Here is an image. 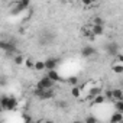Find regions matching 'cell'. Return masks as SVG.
<instances>
[{
    "mask_svg": "<svg viewBox=\"0 0 123 123\" xmlns=\"http://www.w3.org/2000/svg\"><path fill=\"white\" fill-rule=\"evenodd\" d=\"M33 94L36 97H39L41 100H49V98H52L55 96V93H54L52 88H35Z\"/></svg>",
    "mask_w": 123,
    "mask_h": 123,
    "instance_id": "2",
    "label": "cell"
},
{
    "mask_svg": "<svg viewBox=\"0 0 123 123\" xmlns=\"http://www.w3.org/2000/svg\"><path fill=\"white\" fill-rule=\"evenodd\" d=\"M5 110H3V107H2V104H0V113H3Z\"/></svg>",
    "mask_w": 123,
    "mask_h": 123,
    "instance_id": "25",
    "label": "cell"
},
{
    "mask_svg": "<svg viewBox=\"0 0 123 123\" xmlns=\"http://www.w3.org/2000/svg\"><path fill=\"white\" fill-rule=\"evenodd\" d=\"M0 104H2L5 111H12L19 107V100L13 96H2L0 97Z\"/></svg>",
    "mask_w": 123,
    "mask_h": 123,
    "instance_id": "1",
    "label": "cell"
},
{
    "mask_svg": "<svg viewBox=\"0 0 123 123\" xmlns=\"http://www.w3.org/2000/svg\"><path fill=\"white\" fill-rule=\"evenodd\" d=\"M96 54V49L91 46V45H86L83 49H81V55L84 56V58H88V56H93Z\"/></svg>",
    "mask_w": 123,
    "mask_h": 123,
    "instance_id": "8",
    "label": "cell"
},
{
    "mask_svg": "<svg viewBox=\"0 0 123 123\" xmlns=\"http://www.w3.org/2000/svg\"><path fill=\"white\" fill-rule=\"evenodd\" d=\"M0 49L7 55H15V52H16L15 43L10 41H6V39H0Z\"/></svg>",
    "mask_w": 123,
    "mask_h": 123,
    "instance_id": "3",
    "label": "cell"
},
{
    "mask_svg": "<svg viewBox=\"0 0 123 123\" xmlns=\"http://www.w3.org/2000/svg\"><path fill=\"white\" fill-rule=\"evenodd\" d=\"M90 31L94 36H101L104 35V25H91Z\"/></svg>",
    "mask_w": 123,
    "mask_h": 123,
    "instance_id": "7",
    "label": "cell"
},
{
    "mask_svg": "<svg viewBox=\"0 0 123 123\" xmlns=\"http://www.w3.org/2000/svg\"><path fill=\"white\" fill-rule=\"evenodd\" d=\"M110 122H111V123H120V122H123V113L114 111V113L111 114V117H110Z\"/></svg>",
    "mask_w": 123,
    "mask_h": 123,
    "instance_id": "14",
    "label": "cell"
},
{
    "mask_svg": "<svg viewBox=\"0 0 123 123\" xmlns=\"http://www.w3.org/2000/svg\"><path fill=\"white\" fill-rule=\"evenodd\" d=\"M58 62H59L58 58H48L45 61V70H54V68H56Z\"/></svg>",
    "mask_w": 123,
    "mask_h": 123,
    "instance_id": "10",
    "label": "cell"
},
{
    "mask_svg": "<svg viewBox=\"0 0 123 123\" xmlns=\"http://www.w3.org/2000/svg\"><path fill=\"white\" fill-rule=\"evenodd\" d=\"M103 93V87H101V84H94L93 83V86L88 88V91H87V98H93L94 96H97V94H101Z\"/></svg>",
    "mask_w": 123,
    "mask_h": 123,
    "instance_id": "5",
    "label": "cell"
},
{
    "mask_svg": "<svg viewBox=\"0 0 123 123\" xmlns=\"http://www.w3.org/2000/svg\"><path fill=\"white\" fill-rule=\"evenodd\" d=\"M96 2H97V0H81V3H83L86 7H90V6H93Z\"/></svg>",
    "mask_w": 123,
    "mask_h": 123,
    "instance_id": "22",
    "label": "cell"
},
{
    "mask_svg": "<svg viewBox=\"0 0 123 123\" xmlns=\"http://www.w3.org/2000/svg\"><path fill=\"white\" fill-rule=\"evenodd\" d=\"M67 83H68L71 87H73V86H77V84H78V78H77V77H70V78L67 80Z\"/></svg>",
    "mask_w": 123,
    "mask_h": 123,
    "instance_id": "21",
    "label": "cell"
},
{
    "mask_svg": "<svg viewBox=\"0 0 123 123\" xmlns=\"http://www.w3.org/2000/svg\"><path fill=\"white\" fill-rule=\"evenodd\" d=\"M114 109H116V111L123 113V98L122 100H114Z\"/></svg>",
    "mask_w": 123,
    "mask_h": 123,
    "instance_id": "19",
    "label": "cell"
},
{
    "mask_svg": "<svg viewBox=\"0 0 123 123\" xmlns=\"http://www.w3.org/2000/svg\"><path fill=\"white\" fill-rule=\"evenodd\" d=\"M104 103H106V97H104L103 93L93 97V104H94V106H100V104H104Z\"/></svg>",
    "mask_w": 123,
    "mask_h": 123,
    "instance_id": "12",
    "label": "cell"
},
{
    "mask_svg": "<svg viewBox=\"0 0 123 123\" xmlns=\"http://www.w3.org/2000/svg\"><path fill=\"white\" fill-rule=\"evenodd\" d=\"M6 84H7V80L3 75H0V86H6Z\"/></svg>",
    "mask_w": 123,
    "mask_h": 123,
    "instance_id": "24",
    "label": "cell"
},
{
    "mask_svg": "<svg viewBox=\"0 0 123 123\" xmlns=\"http://www.w3.org/2000/svg\"><path fill=\"white\" fill-rule=\"evenodd\" d=\"M54 83H58V81H61V77H59V74H58V71L54 68V70H48V74H46Z\"/></svg>",
    "mask_w": 123,
    "mask_h": 123,
    "instance_id": "11",
    "label": "cell"
},
{
    "mask_svg": "<svg viewBox=\"0 0 123 123\" xmlns=\"http://www.w3.org/2000/svg\"><path fill=\"white\" fill-rule=\"evenodd\" d=\"M111 71L114 74H117V75L123 74V61L122 59L116 58L114 61H111Z\"/></svg>",
    "mask_w": 123,
    "mask_h": 123,
    "instance_id": "6",
    "label": "cell"
},
{
    "mask_svg": "<svg viewBox=\"0 0 123 123\" xmlns=\"http://www.w3.org/2000/svg\"><path fill=\"white\" fill-rule=\"evenodd\" d=\"M13 62H15V65H23V62H25V56L22 55V54H15L13 55Z\"/></svg>",
    "mask_w": 123,
    "mask_h": 123,
    "instance_id": "15",
    "label": "cell"
},
{
    "mask_svg": "<svg viewBox=\"0 0 123 123\" xmlns=\"http://www.w3.org/2000/svg\"><path fill=\"white\" fill-rule=\"evenodd\" d=\"M23 67H25V68H28V70H33V68H35V61H33L32 58H25Z\"/></svg>",
    "mask_w": 123,
    "mask_h": 123,
    "instance_id": "17",
    "label": "cell"
},
{
    "mask_svg": "<svg viewBox=\"0 0 123 123\" xmlns=\"http://www.w3.org/2000/svg\"><path fill=\"white\" fill-rule=\"evenodd\" d=\"M91 25H104V19L100 16H94L91 19Z\"/></svg>",
    "mask_w": 123,
    "mask_h": 123,
    "instance_id": "20",
    "label": "cell"
},
{
    "mask_svg": "<svg viewBox=\"0 0 123 123\" xmlns=\"http://www.w3.org/2000/svg\"><path fill=\"white\" fill-rule=\"evenodd\" d=\"M54 81L48 77V75H45V77H42L39 81H38V84H36V88H52L54 87Z\"/></svg>",
    "mask_w": 123,
    "mask_h": 123,
    "instance_id": "4",
    "label": "cell"
},
{
    "mask_svg": "<svg viewBox=\"0 0 123 123\" xmlns=\"http://www.w3.org/2000/svg\"><path fill=\"white\" fill-rule=\"evenodd\" d=\"M81 32H83V35L87 38V39H90V41H93L96 36L91 33V31H90V26H83V29H81Z\"/></svg>",
    "mask_w": 123,
    "mask_h": 123,
    "instance_id": "16",
    "label": "cell"
},
{
    "mask_svg": "<svg viewBox=\"0 0 123 123\" xmlns=\"http://www.w3.org/2000/svg\"><path fill=\"white\" fill-rule=\"evenodd\" d=\"M35 71H43L45 70V61H35Z\"/></svg>",
    "mask_w": 123,
    "mask_h": 123,
    "instance_id": "18",
    "label": "cell"
},
{
    "mask_svg": "<svg viewBox=\"0 0 123 123\" xmlns=\"http://www.w3.org/2000/svg\"><path fill=\"white\" fill-rule=\"evenodd\" d=\"M86 122H87V123H97V117H94V116H87V117H86Z\"/></svg>",
    "mask_w": 123,
    "mask_h": 123,
    "instance_id": "23",
    "label": "cell"
},
{
    "mask_svg": "<svg viewBox=\"0 0 123 123\" xmlns=\"http://www.w3.org/2000/svg\"><path fill=\"white\" fill-rule=\"evenodd\" d=\"M71 96L74 97V98H81L83 96H84V93H83V88L77 84V86H73L71 87Z\"/></svg>",
    "mask_w": 123,
    "mask_h": 123,
    "instance_id": "9",
    "label": "cell"
},
{
    "mask_svg": "<svg viewBox=\"0 0 123 123\" xmlns=\"http://www.w3.org/2000/svg\"><path fill=\"white\" fill-rule=\"evenodd\" d=\"M111 98H113V100H122V98H123V91H122V88H111Z\"/></svg>",
    "mask_w": 123,
    "mask_h": 123,
    "instance_id": "13",
    "label": "cell"
}]
</instances>
